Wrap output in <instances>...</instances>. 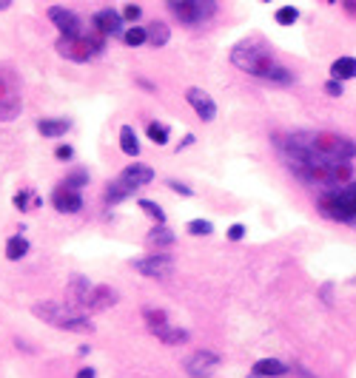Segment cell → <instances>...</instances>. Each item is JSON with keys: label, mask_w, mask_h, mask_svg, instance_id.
Returning a JSON list of instances; mask_svg holds the SVG:
<instances>
[{"label": "cell", "mask_w": 356, "mask_h": 378, "mask_svg": "<svg viewBox=\"0 0 356 378\" xmlns=\"http://www.w3.org/2000/svg\"><path fill=\"white\" fill-rule=\"evenodd\" d=\"M280 156L285 165L308 185H316L322 191H331L350 182V160L356 156V142L337 134V131H291L277 137Z\"/></svg>", "instance_id": "6da1fadb"}, {"label": "cell", "mask_w": 356, "mask_h": 378, "mask_svg": "<svg viewBox=\"0 0 356 378\" xmlns=\"http://www.w3.org/2000/svg\"><path fill=\"white\" fill-rule=\"evenodd\" d=\"M228 60H231L234 69H240L248 77L265 80V83H271V85H282L285 88V85L296 83V74L291 69L280 66L274 51H271V46L265 43L262 38H245V40H240V43L231 49Z\"/></svg>", "instance_id": "7a4b0ae2"}, {"label": "cell", "mask_w": 356, "mask_h": 378, "mask_svg": "<svg viewBox=\"0 0 356 378\" xmlns=\"http://www.w3.org/2000/svg\"><path fill=\"white\" fill-rule=\"evenodd\" d=\"M316 211L328 222L356 228V182H345L339 188H331V191H322L316 197Z\"/></svg>", "instance_id": "3957f363"}, {"label": "cell", "mask_w": 356, "mask_h": 378, "mask_svg": "<svg viewBox=\"0 0 356 378\" xmlns=\"http://www.w3.org/2000/svg\"><path fill=\"white\" fill-rule=\"evenodd\" d=\"M54 49H57V54L72 60V63H88V60H95L106 51V38L92 26L77 38H60L54 43Z\"/></svg>", "instance_id": "277c9868"}, {"label": "cell", "mask_w": 356, "mask_h": 378, "mask_svg": "<svg viewBox=\"0 0 356 378\" xmlns=\"http://www.w3.org/2000/svg\"><path fill=\"white\" fill-rule=\"evenodd\" d=\"M23 111V94H20V77L15 69L0 66V122H12Z\"/></svg>", "instance_id": "5b68a950"}, {"label": "cell", "mask_w": 356, "mask_h": 378, "mask_svg": "<svg viewBox=\"0 0 356 378\" xmlns=\"http://www.w3.org/2000/svg\"><path fill=\"white\" fill-rule=\"evenodd\" d=\"M143 322L163 344H168V347H180V344H186L191 338L188 330L174 327L168 322V316H165V310H160V307H143Z\"/></svg>", "instance_id": "8992f818"}, {"label": "cell", "mask_w": 356, "mask_h": 378, "mask_svg": "<svg viewBox=\"0 0 356 378\" xmlns=\"http://www.w3.org/2000/svg\"><path fill=\"white\" fill-rule=\"evenodd\" d=\"M165 6L183 26H202L217 15V0H165Z\"/></svg>", "instance_id": "52a82bcc"}, {"label": "cell", "mask_w": 356, "mask_h": 378, "mask_svg": "<svg viewBox=\"0 0 356 378\" xmlns=\"http://www.w3.org/2000/svg\"><path fill=\"white\" fill-rule=\"evenodd\" d=\"M131 268L140 273V276H145V279H168L171 273H174V256H168V254H163V250H157V254H152V256H140V259H134L131 262Z\"/></svg>", "instance_id": "ba28073f"}, {"label": "cell", "mask_w": 356, "mask_h": 378, "mask_svg": "<svg viewBox=\"0 0 356 378\" xmlns=\"http://www.w3.org/2000/svg\"><path fill=\"white\" fill-rule=\"evenodd\" d=\"M222 364V356L214 350H197L186 359V372L191 378H211Z\"/></svg>", "instance_id": "9c48e42d"}, {"label": "cell", "mask_w": 356, "mask_h": 378, "mask_svg": "<svg viewBox=\"0 0 356 378\" xmlns=\"http://www.w3.org/2000/svg\"><path fill=\"white\" fill-rule=\"evenodd\" d=\"M49 20L57 26V31H60V38H77L86 31V23L80 20L77 12L66 9V6H49Z\"/></svg>", "instance_id": "30bf717a"}, {"label": "cell", "mask_w": 356, "mask_h": 378, "mask_svg": "<svg viewBox=\"0 0 356 378\" xmlns=\"http://www.w3.org/2000/svg\"><path fill=\"white\" fill-rule=\"evenodd\" d=\"M51 205H54L57 213H66V216L80 213L83 211V191H77V188H69L66 182H60L51 191Z\"/></svg>", "instance_id": "8fae6325"}, {"label": "cell", "mask_w": 356, "mask_h": 378, "mask_svg": "<svg viewBox=\"0 0 356 378\" xmlns=\"http://www.w3.org/2000/svg\"><path fill=\"white\" fill-rule=\"evenodd\" d=\"M92 26L103 38H123L126 35V17H123V12H114V9H100L92 17Z\"/></svg>", "instance_id": "7c38bea8"}, {"label": "cell", "mask_w": 356, "mask_h": 378, "mask_svg": "<svg viewBox=\"0 0 356 378\" xmlns=\"http://www.w3.org/2000/svg\"><path fill=\"white\" fill-rule=\"evenodd\" d=\"M186 103L191 106V111L202 120V122H211L214 117H217V103H214V97L205 88H197V85H191L188 91H186Z\"/></svg>", "instance_id": "4fadbf2b"}, {"label": "cell", "mask_w": 356, "mask_h": 378, "mask_svg": "<svg viewBox=\"0 0 356 378\" xmlns=\"http://www.w3.org/2000/svg\"><path fill=\"white\" fill-rule=\"evenodd\" d=\"M120 179L131 188V191L137 194L140 188H145V185H152L154 182V168L152 165H145V163H131V165H126L123 171H120Z\"/></svg>", "instance_id": "5bb4252c"}, {"label": "cell", "mask_w": 356, "mask_h": 378, "mask_svg": "<svg viewBox=\"0 0 356 378\" xmlns=\"http://www.w3.org/2000/svg\"><path fill=\"white\" fill-rule=\"evenodd\" d=\"M92 288H95V285H92V281H88L83 273H74V276L69 279V304L86 310L88 296H92Z\"/></svg>", "instance_id": "9a60e30c"}, {"label": "cell", "mask_w": 356, "mask_h": 378, "mask_svg": "<svg viewBox=\"0 0 356 378\" xmlns=\"http://www.w3.org/2000/svg\"><path fill=\"white\" fill-rule=\"evenodd\" d=\"M117 302H120V296H117L114 288H108V285H95V288H92V296H88L86 310H108V307L117 304Z\"/></svg>", "instance_id": "2e32d148"}, {"label": "cell", "mask_w": 356, "mask_h": 378, "mask_svg": "<svg viewBox=\"0 0 356 378\" xmlns=\"http://www.w3.org/2000/svg\"><path fill=\"white\" fill-rule=\"evenodd\" d=\"M72 129V122L63 120V117H43L38 122V131L40 137H49V140H57V137H66V131Z\"/></svg>", "instance_id": "e0dca14e"}, {"label": "cell", "mask_w": 356, "mask_h": 378, "mask_svg": "<svg viewBox=\"0 0 356 378\" xmlns=\"http://www.w3.org/2000/svg\"><path fill=\"white\" fill-rule=\"evenodd\" d=\"M251 372L268 375V378H285V375L291 372V367H288L285 361H280V359H257L254 367H251Z\"/></svg>", "instance_id": "ac0fdd59"}, {"label": "cell", "mask_w": 356, "mask_h": 378, "mask_svg": "<svg viewBox=\"0 0 356 378\" xmlns=\"http://www.w3.org/2000/svg\"><path fill=\"white\" fill-rule=\"evenodd\" d=\"M32 313L38 319H43L46 324H54L57 327V322L63 319V313H66V304H60V302H38L35 307H32Z\"/></svg>", "instance_id": "d6986e66"}, {"label": "cell", "mask_w": 356, "mask_h": 378, "mask_svg": "<svg viewBox=\"0 0 356 378\" xmlns=\"http://www.w3.org/2000/svg\"><path fill=\"white\" fill-rule=\"evenodd\" d=\"M331 77H334V80H342V83L356 80V57H350V54L337 57V60L331 63Z\"/></svg>", "instance_id": "ffe728a7"}, {"label": "cell", "mask_w": 356, "mask_h": 378, "mask_svg": "<svg viewBox=\"0 0 356 378\" xmlns=\"http://www.w3.org/2000/svg\"><path fill=\"white\" fill-rule=\"evenodd\" d=\"M145 242L154 245L157 250H165V247H171V245L177 242V236H174V231H171L168 225H154L152 231L145 233Z\"/></svg>", "instance_id": "44dd1931"}, {"label": "cell", "mask_w": 356, "mask_h": 378, "mask_svg": "<svg viewBox=\"0 0 356 378\" xmlns=\"http://www.w3.org/2000/svg\"><path fill=\"white\" fill-rule=\"evenodd\" d=\"M129 197H134V191H131V188H129L120 176L106 185V205H120V202H126Z\"/></svg>", "instance_id": "7402d4cb"}, {"label": "cell", "mask_w": 356, "mask_h": 378, "mask_svg": "<svg viewBox=\"0 0 356 378\" xmlns=\"http://www.w3.org/2000/svg\"><path fill=\"white\" fill-rule=\"evenodd\" d=\"M145 31H148V46H154V49H160V46H165L171 40V28L163 20H152L145 26Z\"/></svg>", "instance_id": "603a6c76"}, {"label": "cell", "mask_w": 356, "mask_h": 378, "mask_svg": "<svg viewBox=\"0 0 356 378\" xmlns=\"http://www.w3.org/2000/svg\"><path fill=\"white\" fill-rule=\"evenodd\" d=\"M26 254H29V239L23 233H17V236H12L6 242V259L9 262H20Z\"/></svg>", "instance_id": "cb8c5ba5"}, {"label": "cell", "mask_w": 356, "mask_h": 378, "mask_svg": "<svg viewBox=\"0 0 356 378\" xmlns=\"http://www.w3.org/2000/svg\"><path fill=\"white\" fill-rule=\"evenodd\" d=\"M120 151H123L126 156H134V160H137L140 140H137V134H134L131 125H123V129H120Z\"/></svg>", "instance_id": "d4e9b609"}, {"label": "cell", "mask_w": 356, "mask_h": 378, "mask_svg": "<svg viewBox=\"0 0 356 378\" xmlns=\"http://www.w3.org/2000/svg\"><path fill=\"white\" fill-rule=\"evenodd\" d=\"M137 205H140V211H143L148 219H152L154 225H165V211H163L154 199H145V197H143V199H137Z\"/></svg>", "instance_id": "484cf974"}, {"label": "cell", "mask_w": 356, "mask_h": 378, "mask_svg": "<svg viewBox=\"0 0 356 378\" xmlns=\"http://www.w3.org/2000/svg\"><path fill=\"white\" fill-rule=\"evenodd\" d=\"M12 205H15L20 213H26L29 208H38V197H35L32 188H20V191L12 197Z\"/></svg>", "instance_id": "4316f807"}, {"label": "cell", "mask_w": 356, "mask_h": 378, "mask_svg": "<svg viewBox=\"0 0 356 378\" xmlns=\"http://www.w3.org/2000/svg\"><path fill=\"white\" fill-rule=\"evenodd\" d=\"M145 134H148V140H152L154 145H165L168 142V137H171V131H168V125L165 122H148V129H145Z\"/></svg>", "instance_id": "83f0119b"}, {"label": "cell", "mask_w": 356, "mask_h": 378, "mask_svg": "<svg viewBox=\"0 0 356 378\" xmlns=\"http://www.w3.org/2000/svg\"><path fill=\"white\" fill-rule=\"evenodd\" d=\"M186 233H188V236H211V233H214V225L209 222V219H191V222L186 225Z\"/></svg>", "instance_id": "f1b7e54d"}, {"label": "cell", "mask_w": 356, "mask_h": 378, "mask_svg": "<svg viewBox=\"0 0 356 378\" xmlns=\"http://www.w3.org/2000/svg\"><path fill=\"white\" fill-rule=\"evenodd\" d=\"M123 43H126V46H143V43H148V31L140 28V26H131V28H126Z\"/></svg>", "instance_id": "f546056e"}, {"label": "cell", "mask_w": 356, "mask_h": 378, "mask_svg": "<svg viewBox=\"0 0 356 378\" xmlns=\"http://www.w3.org/2000/svg\"><path fill=\"white\" fill-rule=\"evenodd\" d=\"M274 20L280 26H293L296 20H300V9H296V6H280L277 15H274Z\"/></svg>", "instance_id": "4dcf8cb0"}, {"label": "cell", "mask_w": 356, "mask_h": 378, "mask_svg": "<svg viewBox=\"0 0 356 378\" xmlns=\"http://www.w3.org/2000/svg\"><path fill=\"white\" fill-rule=\"evenodd\" d=\"M69 188H77V191H83V188L92 182V176H88V171H83V168H77V171H72L66 179H63Z\"/></svg>", "instance_id": "1f68e13d"}, {"label": "cell", "mask_w": 356, "mask_h": 378, "mask_svg": "<svg viewBox=\"0 0 356 378\" xmlns=\"http://www.w3.org/2000/svg\"><path fill=\"white\" fill-rule=\"evenodd\" d=\"M322 88H325V94H328V97H342V94H345V83H342V80H334V77L325 83Z\"/></svg>", "instance_id": "d6a6232c"}, {"label": "cell", "mask_w": 356, "mask_h": 378, "mask_svg": "<svg viewBox=\"0 0 356 378\" xmlns=\"http://www.w3.org/2000/svg\"><path fill=\"white\" fill-rule=\"evenodd\" d=\"M165 185L171 188V191H174V194H180V197H186V199H188V197H194V191H191V185H186V182H180V179H168Z\"/></svg>", "instance_id": "836d02e7"}, {"label": "cell", "mask_w": 356, "mask_h": 378, "mask_svg": "<svg viewBox=\"0 0 356 378\" xmlns=\"http://www.w3.org/2000/svg\"><path fill=\"white\" fill-rule=\"evenodd\" d=\"M245 233H248V231H245V225H243V222H234V225L228 228V242H243V239H245Z\"/></svg>", "instance_id": "e575fe53"}, {"label": "cell", "mask_w": 356, "mask_h": 378, "mask_svg": "<svg viewBox=\"0 0 356 378\" xmlns=\"http://www.w3.org/2000/svg\"><path fill=\"white\" fill-rule=\"evenodd\" d=\"M72 156H74V148H72V145H57V148H54V160L69 163Z\"/></svg>", "instance_id": "d590c367"}, {"label": "cell", "mask_w": 356, "mask_h": 378, "mask_svg": "<svg viewBox=\"0 0 356 378\" xmlns=\"http://www.w3.org/2000/svg\"><path fill=\"white\" fill-rule=\"evenodd\" d=\"M123 17H126V20H129V23H137V20H140V17H143V9H140V6H137V3H129V6H126V9H123Z\"/></svg>", "instance_id": "8d00e7d4"}, {"label": "cell", "mask_w": 356, "mask_h": 378, "mask_svg": "<svg viewBox=\"0 0 356 378\" xmlns=\"http://www.w3.org/2000/svg\"><path fill=\"white\" fill-rule=\"evenodd\" d=\"M342 9H345L350 17H356V0H342Z\"/></svg>", "instance_id": "74e56055"}, {"label": "cell", "mask_w": 356, "mask_h": 378, "mask_svg": "<svg viewBox=\"0 0 356 378\" xmlns=\"http://www.w3.org/2000/svg\"><path fill=\"white\" fill-rule=\"evenodd\" d=\"M95 375H97V370H95V367H83L74 378H95Z\"/></svg>", "instance_id": "f35d334b"}, {"label": "cell", "mask_w": 356, "mask_h": 378, "mask_svg": "<svg viewBox=\"0 0 356 378\" xmlns=\"http://www.w3.org/2000/svg\"><path fill=\"white\" fill-rule=\"evenodd\" d=\"M194 145V137L191 134H186L183 140H180V145H177V151H186V148H191Z\"/></svg>", "instance_id": "ab89813d"}, {"label": "cell", "mask_w": 356, "mask_h": 378, "mask_svg": "<svg viewBox=\"0 0 356 378\" xmlns=\"http://www.w3.org/2000/svg\"><path fill=\"white\" fill-rule=\"evenodd\" d=\"M137 85H140V88H145V91H154V85H152V83H148V80H143V77L137 80Z\"/></svg>", "instance_id": "60d3db41"}, {"label": "cell", "mask_w": 356, "mask_h": 378, "mask_svg": "<svg viewBox=\"0 0 356 378\" xmlns=\"http://www.w3.org/2000/svg\"><path fill=\"white\" fill-rule=\"evenodd\" d=\"M12 6V0H0V12H6Z\"/></svg>", "instance_id": "b9f144b4"}, {"label": "cell", "mask_w": 356, "mask_h": 378, "mask_svg": "<svg viewBox=\"0 0 356 378\" xmlns=\"http://www.w3.org/2000/svg\"><path fill=\"white\" fill-rule=\"evenodd\" d=\"M248 378H268V375H257V372H251V375H248Z\"/></svg>", "instance_id": "7bdbcfd3"}, {"label": "cell", "mask_w": 356, "mask_h": 378, "mask_svg": "<svg viewBox=\"0 0 356 378\" xmlns=\"http://www.w3.org/2000/svg\"><path fill=\"white\" fill-rule=\"evenodd\" d=\"M328 3H339V0H328Z\"/></svg>", "instance_id": "ee69618b"}, {"label": "cell", "mask_w": 356, "mask_h": 378, "mask_svg": "<svg viewBox=\"0 0 356 378\" xmlns=\"http://www.w3.org/2000/svg\"><path fill=\"white\" fill-rule=\"evenodd\" d=\"M262 3H271V0H262Z\"/></svg>", "instance_id": "f6af8a7d"}]
</instances>
